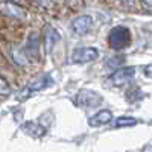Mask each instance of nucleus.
Instances as JSON below:
<instances>
[{
    "mask_svg": "<svg viewBox=\"0 0 152 152\" xmlns=\"http://www.w3.org/2000/svg\"><path fill=\"white\" fill-rule=\"evenodd\" d=\"M131 43V34L129 31L123 28V26H116L113 28L108 34V44L111 46V49L114 50H120L125 49Z\"/></svg>",
    "mask_w": 152,
    "mask_h": 152,
    "instance_id": "f257e3e1",
    "label": "nucleus"
},
{
    "mask_svg": "<svg viewBox=\"0 0 152 152\" xmlns=\"http://www.w3.org/2000/svg\"><path fill=\"white\" fill-rule=\"evenodd\" d=\"M75 102L78 105H81V107H85V108H94V107H99L100 104H102V96L97 94L93 90L84 88V90H81L78 94H76Z\"/></svg>",
    "mask_w": 152,
    "mask_h": 152,
    "instance_id": "f03ea898",
    "label": "nucleus"
},
{
    "mask_svg": "<svg viewBox=\"0 0 152 152\" xmlns=\"http://www.w3.org/2000/svg\"><path fill=\"white\" fill-rule=\"evenodd\" d=\"M135 67H123V69H117L111 75V84L116 85V87H122V85H126L135 75Z\"/></svg>",
    "mask_w": 152,
    "mask_h": 152,
    "instance_id": "7ed1b4c3",
    "label": "nucleus"
},
{
    "mask_svg": "<svg viewBox=\"0 0 152 152\" xmlns=\"http://www.w3.org/2000/svg\"><path fill=\"white\" fill-rule=\"evenodd\" d=\"M99 55V52L94 47H79L75 49L72 53V61L73 62H79V64H84V62H90L93 59H96Z\"/></svg>",
    "mask_w": 152,
    "mask_h": 152,
    "instance_id": "20e7f679",
    "label": "nucleus"
},
{
    "mask_svg": "<svg viewBox=\"0 0 152 152\" xmlns=\"http://www.w3.org/2000/svg\"><path fill=\"white\" fill-rule=\"evenodd\" d=\"M21 131L29 135V137H34V138H40L46 134V128L43 125L37 123V122H24L21 125Z\"/></svg>",
    "mask_w": 152,
    "mask_h": 152,
    "instance_id": "39448f33",
    "label": "nucleus"
},
{
    "mask_svg": "<svg viewBox=\"0 0 152 152\" xmlns=\"http://www.w3.org/2000/svg\"><path fill=\"white\" fill-rule=\"evenodd\" d=\"M90 28H91V17H88V15H81L78 18H75L73 23H72L73 32L78 34V35L87 34L88 31H90Z\"/></svg>",
    "mask_w": 152,
    "mask_h": 152,
    "instance_id": "423d86ee",
    "label": "nucleus"
},
{
    "mask_svg": "<svg viewBox=\"0 0 152 152\" xmlns=\"http://www.w3.org/2000/svg\"><path fill=\"white\" fill-rule=\"evenodd\" d=\"M53 84V79L50 78V75H43V76H40V78H37V79H34L29 85H26L29 90H31V93H34V91H38V90H44V88H47V87H50Z\"/></svg>",
    "mask_w": 152,
    "mask_h": 152,
    "instance_id": "0eeeda50",
    "label": "nucleus"
},
{
    "mask_svg": "<svg viewBox=\"0 0 152 152\" xmlns=\"http://www.w3.org/2000/svg\"><path fill=\"white\" fill-rule=\"evenodd\" d=\"M111 119H113V113L110 110H102L97 114H94V116H91L88 123H90V126H102V125L110 123Z\"/></svg>",
    "mask_w": 152,
    "mask_h": 152,
    "instance_id": "6e6552de",
    "label": "nucleus"
},
{
    "mask_svg": "<svg viewBox=\"0 0 152 152\" xmlns=\"http://www.w3.org/2000/svg\"><path fill=\"white\" fill-rule=\"evenodd\" d=\"M59 41V34L53 29V28H46L44 31V44H46V50L50 52L53 49L55 43Z\"/></svg>",
    "mask_w": 152,
    "mask_h": 152,
    "instance_id": "1a4fd4ad",
    "label": "nucleus"
},
{
    "mask_svg": "<svg viewBox=\"0 0 152 152\" xmlns=\"http://www.w3.org/2000/svg\"><path fill=\"white\" fill-rule=\"evenodd\" d=\"M2 9L6 12L8 15H12V17H15V18H24V11L20 6L14 5V3H5L2 6Z\"/></svg>",
    "mask_w": 152,
    "mask_h": 152,
    "instance_id": "9d476101",
    "label": "nucleus"
},
{
    "mask_svg": "<svg viewBox=\"0 0 152 152\" xmlns=\"http://www.w3.org/2000/svg\"><path fill=\"white\" fill-rule=\"evenodd\" d=\"M26 49L32 56L38 55V34H31L29 40H28V44H26Z\"/></svg>",
    "mask_w": 152,
    "mask_h": 152,
    "instance_id": "9b49d317",
    "label": "nucleus"
},
{
    "mask_svg": "<svg viewBox=\"0 0 152 152\" xmlns=\"http://www.w3.org/2000/svg\"><path fill=\"white\" fill-rule=\"evenodd\" d=\"M137 123H138V120L134 117H119L114 120L113 126L114 128H125V126H134Z\"/></svg>",
    "mask_w": 152,
    "mask_h": 152,
    "instance_id": "f8f14e48",
    "label": "nucleus"
},
{
    "mask_svg": "<svg viewBox=\"0 0 152 152\" xmlns=\"http://www.w3.org/2000/svg\"><path fill=\"white\" fill-rule=\"evenodd\" d=\"M125 61V56H122V55H117V56H113V58H108L107 59V67L108 69H111V70H114V69H119L120 66H122V62Z\"/></svg>",
    "mask_w": 152,
    "mask_h": 152,
    "instance_id": "ddd939ff",
    "label": "nucleus"
},
{
    "mask_svg": "<svg viewBox=\"0 0 152 152\" xmlns=\"http://www.w3.org/2000/svg\"><path fill=\"white\" fill-rule=\"evenodd\" d=\"M9 94H11V87L2 76H0V96H9Z\"/></svg>",
    "mask_w": 152,
    "mask_h": 152,
    "instance_id": "4468645a",
    "label": "nucleus"
},
{
    "mask_svg": "<svg viewBox=\"0 0 152 152\" xmlns=\"http://www.w3.org/2000/svg\"><path fill=\"white\" fill-rule=\"evenodd\" d=\"M145 75H146V78H152V64H148L145 66Z\"/></svg>",
    "mask_w": 152,
    "mask_h": 152,
    "instance_id": "2eb2a0df",
    "label": "nucleus"
},
{
    "mask_svg": "<svg viewBox=\"0 0 152 152\" xmlns=\"http://www.w3.org/2000/svg\"><path fill=\"white\" fill-rule=\"evenodd\" d=\"M120 2H122L123 5H126V6H134L135 0H120Z\"/></svg>",
    "mask_w": 152,
    "mask_h": 152,
    "instance_id": "dca6fc26",
    "label": "nucleus"
},
{
    "mask_svg": "<svg viewBox=\"0 0 152 152\" xmlns=\"http://www.w3.org/2000/svg\"><path fill=\"white\" fill-rule=\"evenodd\" d=\"M142 152H152V142L151 143H148L145 148H143V151Z\"/></svg>",
    "mask_w": 152,
    "mask_h": 152,
    "instance_id": "f3484780",
    "label": "nucleus"
},
{
    "mask_svg": "<svg viewBox=\"0 0 152 152\" xmlns=\"http://www.w3.org/2000/svg\"><path fill=\"white\" fill-rule=\"evenodd\" d=\"M142 2H143V5H145V6L152 8V0H142Z\"/></svg>",
    "mask_w": 152,
    "mask_h": 152,
    "instance_id": "a211bd4d",
    "label": "nucleus"
},
{
    "mask_svg": "<svg viewBox=\"0 0 152 152\" xmlns=\"http://www.w3.org/2000/svg\"><path fill=\"white\" fill-rule=\"evenodd\" d=\"M34 2H37V3H43V2H46V0H34Z\"/></svg>",
    "mask_w": 152,
    "mask_h": 152,
    "instance_id": "6ab92c4d",
    "label": "nucleus"
}]
</instances>
